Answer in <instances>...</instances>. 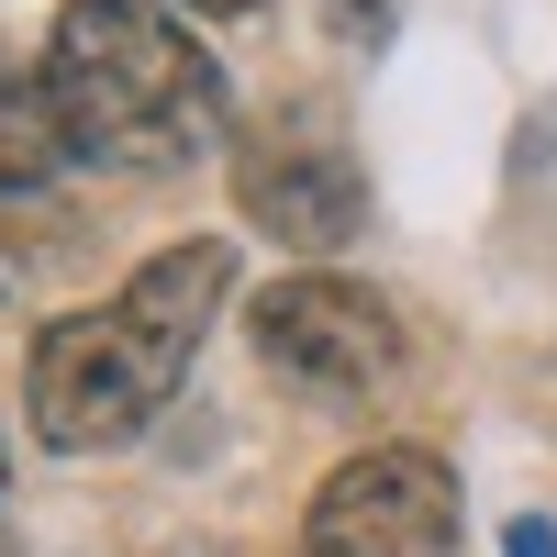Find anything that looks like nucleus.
Wrapping results in <instances>:
<instances>
[{"instance_id": "obj_1", "label": "nucleus", "mask_w": 557, "mask_h": 557, "mask_svg": "<svg viewBox=\"0 0 557 557\" xmlns=\"http://www.w3.org/2000/svg\"><path fill=\"white\" fill-rule=\"evenodd\" d=\"M223 290H235V246H168L123 278V301L101 312H67L34 335V380H23V412L45 446L67 457H101V446H134L168 412V391L190 380V357L212 335Z\"/></svg>"}, {"instance_id": "obj_2", "label": "nucleus", "mask_w": 557, "mask_h": 557, "mask_svg": "<svg viewBox=\"0 0 557 557\" xmlns=\"http://www.w3.org/2000/svg\"><path fill=\"white\" fill-rule=\"evenodd\" d=\"M45 101L101 168H190L223 134V67L168 0H67L45 34Z\"/></svg>"}, {"instance_id": "obj_3", "label": "nucleus", "mask_w": 557, "mask_h": 557, "mask_svg": "<svg viewBox=\"0 0 557 557\" xmlns=\"http://www.w3.org/2000/svg\"><path fill=\"white\" fill-rule=\"evenodd\" d=\"M457 480L435 446H368L312 491V557H446Z\"/></svg>"}, {"instance_id": "obj_4", "label": "nucleus", "mask_w": 557, "mask_h": 557, "mask_svg": "<svg viewBox=\"0 0 557 557\" xmlns=\"http://www.w3.org/2000/svg\"><path fill=\"white\" fill-rule=\"evenodd\" d=\"M257 357L301 391H368V380L401 368V323H391L380 290H357L335 268H301L257 301Z\"/></svg>"}, {"instance_id": "obj_5", "label": "nucleus", "mask_w": 557, "mask_h": 557, "mask_svg": "<svg viewBox=\"0 0 557 557\" xmlns=\"http://www.w3.org/2000/svg\"><path fill=\"white\" fill-rule=\"evenodd\" d=\"M235 201H246L257 235H278L290 257H335V246L357 235V212H368L357 168H346L335 146H278V157H257V168L235 178Z\"/></svg>"}, {"instance_id": "obj_6", "label": "nucleus", "mask_w": 557, "mask_h": 557, "mask_svg": "<svg viewBox=\"0 0 557 557\" xmlns=\"http://www.w3.org/2000/svg\"><path fill=\"white\" fill-rule=\"evenodd\" d=\"M78 146H67V123L57 101H45V78H0V190H45Z\"/></svg>"}, {"instance_id": "obj_7", "label": "nucleus", "mask_w": 557, "mask_h": 557, "mask_svg": "<svg viewBox=\"0 0 557 557\" xmlns=\"http://www.w3.org/2000/svg\"><path fill=\"white\" fill-rule=\"evenodd\" d=\"M323 23L357 34V45H380V34H391V0H323Z\"/></svg>"}, {"instance_id": "obj_8", "label": "nucleus", "mask_w": 557, "mask_h": 557, "mask_svg": "<svg viewBox=\"0 0 557 557\" xmlns=\"http://www.w3.org/2000/svg\"><path fill=\"white\" fill-rule=\"evenodd\" d=\"M502 557H557V524H546V513H524L513 535H502Z\"/></svg>"}, {"instance_id": "obj_9", "label": "nucleus", "mask_w": 557, "mask_h": 557, "mask_svg": "<svg viewBox=\"0 0 557 557\" xmlns=\"http://www.w3.org/2000/svg\"><path fill=\"white\" fill-rule=\"evenodd\" d=\"M190 12H212V23H235V12H257V0H190Z\"/></svg>"}]
</instances>
